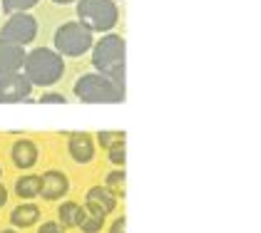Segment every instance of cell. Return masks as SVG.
Instances as JSON below:
<instances>
[{
    "label": "cell",
    "instance_id": "1",
    "mask_svg": "<svg viewBox=\"0 0 261 233\" xmlns=\"http://www.w3.org/2000/svg\"><path fill=\"white\" fill-rule=\"evenodd\" d=\"M92 67L110 77L115 82V87L124 92V57H127V45L124 38L115 35V33H105V38H100L92 45Z\"/></svg>",
    "mask_w": 261,
    "mask_h": 233
},
{
    "label": "cell",
    "instance_id": "2",
    "mask_svg": "<svg viewBox=\"0 0 261 233\" xmlns=\"http://www.w3.org/2000/svg\"><path fill=\"white\" fill-rule=\"evenodd\" d=\"M20 72L33 87H53L65 75V57L58 55L53 47H35L25 52Z\"/></svg>",
    "mask_w": 261,
    "mask_h": 233
},
{
    "label": "cell",
    "instance_id": "3",
    "mask_svg": "<svg viewBox=\"0 0 261 233\" xmlns=\"http://www.w3.org/2000/svg\"><path fill=\"white\" fill-rule=\"evenodd\" d=\"M75 97L85 104H120L124 102V92L115 87V82L100 72H85L75 82Z\"/></svg>",
    "mask_w": 261,
    "mask_h": 233
},
{
    "label": "cell",
    "instance_id": "4",
    "mask_svg": "<svg viewBox=\"0 0 261 233\" xmlns=\"http://www.w3.org/2000/svg\"><path fill=\"white\" fill-rule=\"evenodd\" d=\"M77 22L85 25L92 35L95 33H112L117 27L120 10L115 0H77Z\"/></svg>",
    "mask_w": 261,
    "mask_h": 233
},
{
    "label": "cell",
    "instance_id": "5",
    "mask_svg": "<svg viewBox=\"0 0 261 233\" xmlns=\"http://www.w3.org/2000/svg\"><path fill=\"white\" fill-rule=\"evenodd\" d=\"M53 42H55V52L62 57H82L92 50L95 38L85 25H80L77 20H70V22H62L55 30Z\"/></svg>",
    "mask_w": 261,
    "mask_h": 233
},
{
    "label": "cell",
    "instance_id": "6",
    "mask_svg": "<svg viewBox=\"0 0 261 233\" xmlns=\"http://www.w3.org/2000/svg\"><path fill=\"white\" fill-rule=\"evenodd\" d=\"M38 38V20L30 13H15L5 20V25L0 27V40H8L13 45H30Z\"/></svg>",
    "mask_w": 261,
    "mask_h": 233
},
{
    "label": "cell",
    "instance_id": "7",
    "mask_svg": "<svg viewBox=\"0 0 261 233\" xmlns=\"http://www.w3.org/2000/svg\"><path fill=\"white\" fill-rule=\"evenodd\" d=\"M33 92V84L22 72H13V75H3L0 77V104H18V102H28Z\"/></svg>",
    "mask_w": 261,
    "mask_h": 233
},
{
    "label": "cell",
    "instance_id": "8",
    "mask_svg": "<svg viewBox=\"0 0 261 233\" xmlns=\"http://www.w3.org/2000/svg\"><path fill=\"white\" fill-rule=\"evenodd\" d=\"M42 184H40V196L45 201H58L62 196H67L70 191V181H67V174L60 171V169H50L40 176Z\"/></svg>",
    "mask_w": 261,
    "mask_h": 233
},
{
    "label": "cell",
    "instance_id": "9",
    "mask_svg": "<svg viewBox=\"0 0 261 233\" xmlns=\"http://www.w3.org/2000/svg\"><path fill=\"white\" fill-rule=\"evenodd\" d=\"M115 206H117V196L112 194L110 189H105V186H92L87 196H85V211L87 214H112L115 211Z\"/></svg>",
    "mask_w": 261,
    "mask_h": 233
},
{
    "label": "cell",
    "instance_id": "10",
    "mask_svg": "<svg viewBox=\"0 0 261 233\" xmlns=\"http://www.w3.org/2000/svg\"><path fill=\"white\" fill-rule=\"evenodd\" d=\"M67 152L75 164H90L95 156V139L87 132H75L67 139Z\"/></svg>",
    "mask_w": 261,
    "mask_h": 233
},
{
    "label": "cell",
    "instance_id": "11",
    "mask_svg": "<svg viewBox=\"0 0 261 233\" xmlns=\"http://www.w3.org/2000/svg\"><path fill=\"white\" fill-rule=\"evenodd\" d=\"M22 60H25V47L13 45V42H8V40H0V77H3V75L20 72Z\"/></svg>",
    "mask_w": 261,
    "mask_h": 233
},
{
    "label": "cell",
    "instance_id": "12",
    "mask_svg": "<svg viewBox=\"0 0 261 233\" xmlns=\"http://www.w3.org/2000/svg\"><path fill=\"white\" fill-rule=\"evenodd\" d=\"M10 159H13V164L18 169L28 171V169H33L38 164V147L30 139H18L13 144V149H10Z\"/></svg>",
    "mask_w": 261,
    "mask_h": 233
},
{
    "label": "cell",
    "instance_id": "13",
    "mask_svg": "<svg viewBox=\"0 0 261 233\" xmlns=\"http://www.w3.org/2000/svg\"><path fill=\"white\" fill-rule=\"evenodd\" d=\"M40 221V209L35 206V203H20V206H15L13 211H10V223H13V228H30V226H35Z\"/></svg>",
    "mask_w": 261,
    "mask_h": 233
},
{
    "label": "cell",
    "instance_id": "14",
    "mask_svg": "<svg viewBox=\"0 0 261 233\" xmlns=\"http://www.w3.org/2000/svg\"><path fill=\"white\" fill-rule=\"evenodd\" d=\"M85 206L75 203V201H62L60 209H58V223L62 228H77L85 218Z\"/></svg>",
    "mask_w": 261,
    "mask_h": 233
},
{
    "label": "cell",
    "instance_id": "15",
    "mask_svg": "<svg viewBox=\"0 0 261 233\" xmlns=\"http://www.w3.org/2000/svg\"><path fill=\"white\" fill-rule=\"evenodd\" d=\"M40 184L42 179L38 174H25L20 176L18 181H15V194L20 196V198H35V196H40Z\"/></svg>",
    "mask_w": 261,
    "mask_h": 233
},
{
    "label": "cell",
    "instance_id": "16",
    "mask_svg": "<svg viewBox=\"0 0 261 233\" xmlns=\"http://www.w3.org/2000/svg\"><path fill=\"white\" fill-rule=\"evenodd\" d=\"M40 0H0V10H5L8 15H15V13H28L38 5Z\"/></svg>",
    "mask_w": 261,
    "mask_h": 233
},
{
    "label": "cell",
    "instance_id": "17",
    "mask_svg": "<svg viewBox=\"0 0 261 233\" xmlns=\"http://www.w3.org/2000/svg\"><path fill=\"white\" fill-rule=\"evenodd\" d=\"M124 176L127 174H124L122 169L110 171V174H107V184H105V189H110L117 198H122V196H124Z\"/></svg>",
    "mask_w": 261,
    "mask_h": 233
},
{
    "label": "cell",
    "instance_id": "18",
    "mask_svg": "<svg viewBox=\"0 0 261 233\" xmlns=\"http://www.w3.org/2000/svg\"><path fill=\"white\" fill-rule=\"evenodd\" d=\"M105 218L107 216H102V214H85V218H82V223L77 228L82 233H100L102 226H105Z\"/></svg>",
    "mask_w": 261,
    "mask_h": 233
},
{
    "label": "cell",
    "instance_id": "19",
    "mask_svg": "<svg viewBox=\"0 0 261 233\" xmlns=\"http://www.w3.org/2000/svg\"><path fill=\"white\" fill-rule=\"evenodd\" d=\"M124 136H127L124 132H97V144H100L102 149H110V147L124 141Z\"/></svg>",
    "mask_w": 261,
    "mask_h": 233
},
{
    "label": "cell",
    "instance_id": "20",
    "mask_svg": "<svg viewBox=\"0 0 261 233\" xmlns=\"http://www.w3.org/2000/svg\"><path fill=\"white\" fill-rule=\"evenodd\" d=\"M107 159L115 164V166H124V161H127V147H124V141H120V144H115V147H110L107 149Z\"/></svg>",
    "mask_w": 261,
    "mask_h": 233
},
{
    "label": "cell",
    "instance_id": "21",
    "mask_svg": "<svg viewBox=\"0 0 261 233\" xmlns=\"http://www.w3.org/2000/svg\"><path fill=\"white\" fill-rule=\"evenodd\" d=\"M38 102H40V104H67V97H62L60 92H47V95H42Z\"/></svg>",
    "mask_w": 261,
    "mask_h": 233
},
{
    "label": "cell",
    "instance_id": "22",
    "mask_svg": "<svg viewBox=\"0 0 261 233\" xmlns=\"http://www.w3.org/2000/svg\"><path fill=\"white\" fill-rule=\"evenodd\" d=\"M38 233H65V228H62L58 221H45L40 228H38Z\"/></svg>",
    "mask_w": 261,
    "mask_h": 233
},
{
    "label": "cell",
    "instance_id": "23",
    "mask_svg": "<svg viewBox=\"0 0 261 233\" xmlns=\"http://www.w3.org/2000/svg\"><path fill=\"white\" fill-rule=\"evenodd\" d=\"M110 233H127V218H124V216H117V221L112 223Z\"/></svg>",
    "mask_w": 261,
    "mask_h": 233
},
{
    "label": "cell",
    "instance_id": "24",
    "mask_svg": "<svg viewBox=\"0 0 261 233\" xmlns=\"http://www.w3.org/2000/svg\"><path fill=\"white\" fill-rule=\"evenodd\" d=\"M5 203H8V189H5V186L0 184V209H3Z\"/></svg>",
    "mask_w": 261,
    "mask_h": 233
},
{
    "label": "cell",
    "instance_id": "25",
    "mask_svg": "<svg viewBox=\"0 0 261 233\" xmlns=\"http://www.w3.org/2000/svg\"><path fill=\"white\" fill-rule=\"evenodd\" d=\"M53 3H55V5H75L77 0H53Z\"/></svg>",
    "mask_w": 261,
    "mask_h": 233
},
{
    "label": "cell",
    "instance_id": "26",
    "mask_svg": "<svg viewBox=\"0 0 261 233\" xmlns=\"http://www.w3.org/2000/svg\"><path fill=\"white\" fill-rule=\"evenodd\" d=\"M0 233H18V228H5V231H0Z\"/></svg>",
    "mask_w": 261,
    "mask_h": 233
},
{
    "label": "cell",
    "instance_id": "27",
    "mask_svg": "<svg viewBox=\"0 0 261 233\" xmlns=\"http://www.w3.org/2000/svg\"><path fill=\"white\" fill-rule=\"evenodd\" d=\"M0 176H3V169H0Z\"/></svg>",
    "mask_w": 261,
    "mask_h": 233
},
{
    "label": "cell",
    "instance_id": "28",
    "mask_svg": "<svg viewBox=\"0 0 261 233\" xmlns=\"http://www.w3.org/2000/svg\"><path fill=\"white\" fill-rule=\"evenodd\" d=\"M115 3H120V0H115Z\"/></svg>",
    "mask_w": 261,
    "mask_h": 233
}]
</instances>
